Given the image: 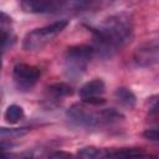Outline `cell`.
Wrapping results in <instances>:
<instances>
[{
	"label": "cell",
	"mask_w": 159,
	"mask_h": 159,
	"mask_svg": "<svg viewBox=\"0 0 159 159\" xmlns=\"http://www.w3.org/2000/svg\"><path fill=\"white\" fill-rule=\"evenodd\" d=\"M40 70L27 63H16L12 68V80L20 91H30L40 78Z\"/></svg>",
	"instance_id": "obj_5"
},
{
	"label": "cell",
	"mask_w": 159,
	"mask_h": 159,
	"mask_svg": "<svg viewBox=\"0 0 159 159\" xmlns=\"http://www.w3.org/2000/svg\"><path fill=\"white\" fill-rule=\"evenodd\" d=\"M96 53V47L89 45L70 46L66 51V73L71 78H77L83 75L88 63Z\"/></svg>",
	"instance_id": "obj_4"
},
{
	"label": "cell",
	"mask_w": 159,
	"mask_h": 159,
	"mask_svg": "<svg viewBox=\"0 0 159 159\" xmlns=\"http://www.w3.org/2000/svg\"><path fill=\"white\" fill-rule=\"evenodd\" d=\"M47 89H48V92L51 93V94H53L55 97H60V98H62V97H68V96H71L72 93H73V88L70 86V84H67V83H65V82H56V83H52V84H50L48 87H47Z\"/></svg>",
	"instance_id": "obj_12"
},
{
	"label": "cell",
	"mask_w": 159,
	"mask_h": 159,
	"mask_svg": "<svg viewBox=\"0 0 159 159\" xmlns=\"http://www.w3.org/2000/svg\"><path fill=\"white\" fill-rule=\"evenodd\" d=\"M97 43L96 50L111 55L124 47L133 37V20L128 14L120 12L104 19L99 25L89 27Z\"/></svg>",
	"instance_id": "obj_1"
},
{
	"label": "cell",
	"mask_w": 159,
	"mask_h": 159,
	"mask_svg": "<svg viewBox=\"0 0 159 159\" xmlns=\"http://www.w3.org/2000/svg\"><path fill=\"white\" fill-rule=\"evenodd\" d=\"M67 0H20V6L30 14H53L66 7Z\"/></svg>",
	"instance_id": "obj_7"
},
{
	"label": "cell",
	"mask_w": 159,
	"mask_h": 159,
	"mask_svg": "<svg viewBox=\"0 0 159 159\" xmlns=\"http://www.w3.org/2000/svg\"><path fill=\"white\" fill-rule=\"evenodd\" d=\"M48 157L50 158H68V157H72V154L65 153V152H53V153H50Z\"/></svg>",
	"instance_id": "obj_17"
},
{
	"label": "cell",
	"mask_w": 159,
	"mask_h": 159,
	"mask_svg": "<svg viewBox=\"0 0 159 159\" xmlns=\"http://www.w3.org/2000/svg\"><path fill=\"white\" fill-rule=\"evenodd\" d=\"M107 150L106 149H99L96 147H84L81 148L77 153L78 157L84 158V159H97V158H106Z\"/></svg>",
	"instance_id": "obj_14"
},
{
	"label": "cell",
	"mask_w": 159,
	"mask_h": 159,
	"mask_svg": "<svg viewBox=\"0 0 159 159\" xmlns=\"http://www.w3.org/2000/svg\"><path fill=\"white\" fill-rule=\"evenodd\" d=\"M30 130V128L27 127H22V128H1L0 129V137L1 140H6V139H15V138H20L22 135H25L27 132Z\"/></svg>",
	"instance_id": "obj_15"
},
{
	"label": "cell",
	"mask_w": 159,
	"mask_h": 159,
	"mask_svg": "<svg viewBox=\"0 0 159 159\" xmlns=\"http://www.w3.org/2000/svg\"><path fill=\"white\" fill-rule=\"evenodd\" d=\"M106 92V84L102 78H93L86 82L80 88V97L82 102L91 106H101L106 103V99L102 97Z\"/></svg>",
	"instance_id": "obj_6"
},
{
	"label": "cell",
	"mask_w": 159,
	"mask_h": 159,
	"mask_svg": "<svg viewBox=\"0 0 159 159\" xmlns=\"http://www.w3.org/2000/svg\"><path fill=\"white\" fill-rule=\"evenodd\" d=\"M143 137L153 143L159 144V129H147L143 132Z\"/></svg>",
	"instance_id": "obj_16"
},
{
	"label": "cell",
	"mask_w": 159,
	"mask_h": 159,
	"mask_svg": "<svg viewBox=\"0 0 159 159\" xmlns=\"http://www.w3.org/2000/svg\"><path fill=\"white\" fill-rule=\"evenodd\" d=\"M66 116L70 119V122L84 128H94L104 124H111L114 123L117 118L114 108L93 111L91 109V104H87L84 102L72 104L67 109Z\"/></svg>",
	"instance_id": "obj_2"
},
{
	"label": "cell",
	"mask_w": 159,
	"mask_h": 159,
	"mask_svg": "<svg viewBox=\"0 0 159 159\" xmlns=\"http://www.w3.org/2000/svg\"><path fill=\"white\" fill-rule=\"evenodd\" d=\"M149 157V154L144 153L142 149L135 148H122V149H113L107 150L106 158H143Z\"/></svg>",
	"instance_id": "obj_10"
},
{
	"label": "cell",
	"mask_w": 159,
	"mask_h": 159,
	"mask_svg": "<svg viewBox=\"0 0 159 159\" xmlns=\"http://www.w3.org/2000/svg\"><path fill=\"white\" fill-rule=\"evenodd\" d=\"M25 113H24V109L22 107L17 106V104H11L6 108L5 113H4V118L7 123L10 124H15L17 123L19 120H21L24 118Z\"/></svg>",
	"instance_id": "obj_13"
},
{
	"label": "cell",
	"mask_w": 159,
	"mask_h": 159,
	"mask_svg": "<svg viewBox=\"0 0 159 159\" xmlns=\"http://www.w3.org/2000/svg\"><path fill=\"white\" fill-rule=\"evenodd\" d=\"M68 25V20H58L50 25L35 29L27 32L22 41V47L26 51H39L53 41Z\"/></svg>",
	"instance_id": "obj_3"
},
{
	"label": "cell",
	"mask_w": 159,
	"mask_h": 159,
	"mask_svg": "<svg viewBox=\"0 0 159 159\" xmlns=\"http://www.w3.org/2000/svg\"><path fill=\"white\" fill-rule=\"evenodd\" d=\"M114 97L117 98V101L125 108L132 109L134 108L135 103H137V97L135 94L132 92V89L127 88V87H118L114 91Z\"/></svg>",
	"instance_id": "obj_9"
},
{
	"label": "cell",
	"mask_w": 159,
	"mask_h": 159,
	"mask_svg": "<svg viewBox=\"0 0 159 159\" xmlns=\"http://www.w3.org/2000/svg\"><path fill=\"white\" fill-rule=\"evenodd\" d=\"M133 60L140 67L159 65V41H150L137 47L133 53Z\"/></svg>",
	"instance_id": "obj_8"
},
{
	"label": "cell",
	"mask_w": 159,
	"mask_h": 159,
	"mask_svg": "<svg viewBox=\"0 0 159 159\" xmlns=\"http://www.w3.org/2000/svg\"><path fill=\"white\" fill-rule=\"evenodd\" d=\"M99 6V0H67L66 7L73 11H89Z\"/></svg>",
	"instance_id": "obj_11"
}]
</instances>
